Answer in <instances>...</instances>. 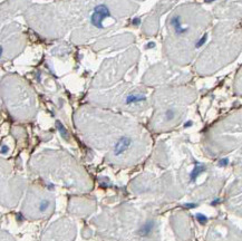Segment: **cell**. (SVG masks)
<instances>
[{"mask_svg": "<svg viewBox=\"0 0 242 241\" xmlns=\"http://www.w3.org/2000/svg\"><path fill=\"white\" fill-rule=\"evenodd\" d=\"M196 218H198V220L201 222V223H204V222H206V218L204 216H202V214H198V216H196Z\"/></svg>", "mask_w": 242, "mask_h": 241, "instance_id": "5b68a950", "label": "cell"}, {"mask_svg": "<svg viewBox=\"0 0 242 241\" xmlns=\"http://www.w3.org/2000/svg\"><path fill=\"white\" fill-rule=\"evenodd\" d=\"M174 116H175V112L173 111V109H169V111L166 112V115H165V117H166L167 121L173 119L174 118Z\"/></svg>", "mask_w": 242, "mask_h": 241, "instance_id": "277c9868", "label": "cell"}, {"mask_svg": "<svg viewBox=\"0 0 242 241\" xmlns=\"http://www.w3.org/2000/svg\"><path fill=\"white\" fill-rule=\"evenodd\" d=\"M130 145H131V140L128 139V137H122V139H121L120 141H118L116 144H115L114 154L116 156L123 154V153L125 152L128 147H130Z\"/></svg>", "mask_w": 242, "mask_h": 241, "instance_id": "7a4b0ae2", "label": "cell"}, {"mask_svg": "<svg viewBox=\"0 0 242 241\" xmlns=\"http://www.w3.org/2000/svg\"><path fill=\"white\" fill-rule=\"evenodd\" d=\"M137 22H139V18H135V19L133 20V24H134V25H136Z\"/></svg>", "mask_w": 242, "mask_h": 241, "instance_id": "8992f818", "label": "cell"}, {"mask_svg": "<svg viewBox=\"0 0 242 241\" xmlns=\"http://www.w3.org/2000/svg\"><path fill=\"white\" fill-rule=\"evenodd\" d=\"M144 100V97L139 96V95H130V96L127 97V100H126V103H127V104H130V103L139 102V100Z\"/></svg>", "mask_w": 242, "mask_h": 241, "instance_id": "3957f363", "label": "cell"}, {"mask_svg": "<svg viewBox=\"0 0 242 241\" xmlns=\"http://www.w3.org/2000/svg\"><path fill=\"white\" fill-rule=\"evenodd\" d=\"M109 17H111V10H109L108 6L105 3H98L94 7L92 15H90V24L95 28L102 29L104 21Z\"/></svg>", "mask_w": 242, "mask_h": 241, "instance_id": "6da1fadb", "label": "cell"}]
</instances>
